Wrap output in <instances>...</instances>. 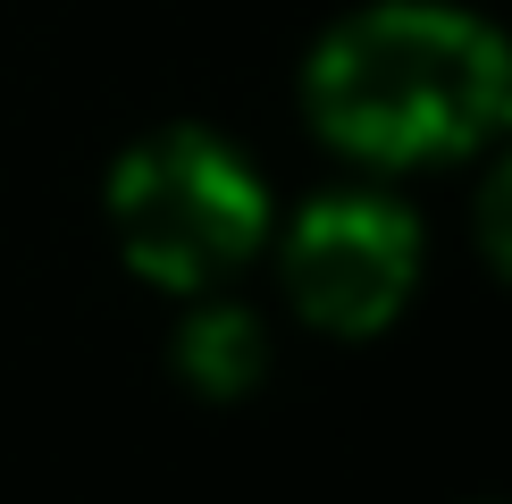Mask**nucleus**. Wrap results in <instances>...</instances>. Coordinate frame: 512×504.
<instances>
[{"instance_id": "nucleus-4", "label": "nucleus", "mask_w": 512, "mask_h": 504, "mask_svg": "<svg viewBox=\"0 0 512 504\" xmlns=\"http://www.w3.org/2000/svg\"><path fill=\"white\" fill-rule=\"evenodd\" d=\"M177 370L194 378L202 395H244L252 378L269 370V336H261V320L252 311H236V303H202V311H185V328H177Z\"/></svg>"}, {"instance_id": "nucleus-3", "label": "nucleus", "mask_w": 512, "mask_h": 504, "mask_svg": "<svg viewBox=\"0 0 512 504\" xmlns=\"http://www.w3.org/2000/svg\"><path fill=\"white\" fill-rule=\"evenodd\" d=\"M286 286L303 320L336 336L387 328L420 286V227L387 194H328L294 219L286 236Z\"/></svg>"}, {"instance_id": "nucleus-1", "label": "nucleus", "mask_w": 512, "mask_h": 504, "mask_svg": "<svg viewBox=\"0 0 512 504\" xmlns=\"http://www.w3.org/2000/svg\"><path fill=\"white\" fill-rule=\"evenodd\" d=\"M303 101L345 160H462L512 126V42L454 0H378L311 51Z\"/></svg>"}, {"instance_id": "nucleus-5", "label": "nucleus", "mask_w": 512, "mask_h": 504, "mask_svg": "<svg viewBox=\"0 0 512 504\" xmlns=\"http://www.w3.org/2000/svg\"><path fill=\"white\" fill-rule=\"evenodd\" d=\"M479 244H487V261L512 278V152H504V168L487 177V194H479Z\"/></svg>"}, {"instance_id": "nucleus-2", "label": "nucleus", "mask_w": 512, "mask_h": 504, "mask_svg": "<svg viewBox=\"0 0 512 504\" xmlns=\"http://www.w3.org/2000/svg\"><path fill=\"white\" fill-rule=\"evenodd\" d=\"M110 227L126 261L168 294H202L269 236V194L252 160L210 126H160L110 168Z\"/></svg>"}]
</instances>
